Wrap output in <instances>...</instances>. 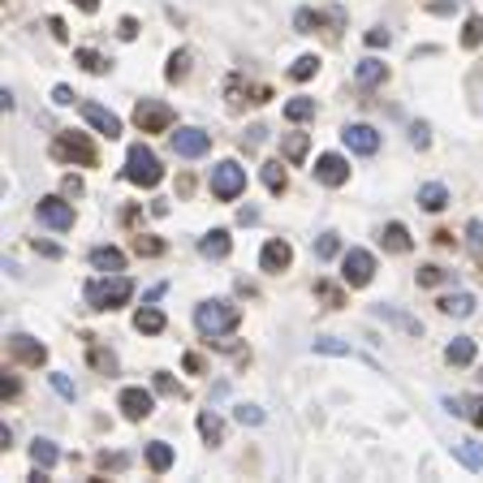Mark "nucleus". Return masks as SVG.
I'll return each mask as SVG.
<instances>
[{"mask_svg": "<svg viewBox=\"0 0 483 483\" xmlns=\"http://www.w3.org/2000/svg\"><path fill=\"white\" fill-rule=\"evenodd\" d=\"M238 319H242V311H238L229 298H207V302L194 306V328H199L203 337H225V333H233Z\"/></svg>", "mask_w": 483, "mask_h": 483, "instance_id": "1", "label": "nucleus"}, {"mask_svg": "<svg viewBox=\"0 0 483 483\" xmlns=\"http://www.w3.org/2000/svg\"><path fill=\"white\" fill-rule=\"evenodd\" d=\"M134 298V281L121 277V272H104V281H91L87 285V306L91 311H117Z\"/></svg>", "mask_w": 483, "mask_h": 483, "instance_id": "2", "label": "nucleus"}, {"mask_svg": "<svg viewBox=\"0 0 483 483\" xmlns=\"http://www.w3.org/2000/svg\"><path fill=\"white\" fill-rule=\"evenodd\" d=\"M126 182H134V186H143V190H155L160 182H165V169H160V160H155L151 147L134 143V147L126 151Z\"/></svg>", "mask_w": 483, "mask_h": 483, "instance_id": "3", "label": "nucleus"}, {"mask_svg": "<svg viewBox=\"0 0 483 483\" xmlns=\"http://www.w3.org/2000/svg\"><path fill=\"white\" fill-rule=\"evenodd\" d=\"M52 160H61V165H82V169H95V165H99V151H95V143H91L87 134L65 130V134L52 138Z\"/></svg>", "mask_w": 483, "mask_h": 483, "instance_id": "4", "label": "nucleus"}, {"mask_svg": "<svg viewBox=\"0 0 483 483\" xmlns=\"http://www.w3.org/2000/svg\"><path fill=\"white\" fill-rule=\"evenodd\" d=\"M173 109H169V104L165 99H138L134 104V126L143 130V134H169L173 130Z\"/></svg>", "mask_w": 483, "mask_h": 483, "instance_id": "5", "label": "nucleus"}, {"mask_svg": "<svg viewBox=\"0 0 483 483\" xmlns=\"http://www.w3.org/2000/svg\"><path fill=\"white\" fill-rule=\"evenodd\" d=\"M242 190H246V169L238 165V160H221V165L211 169V194H216L221 203H233Z\"/></svg>", "mask_w": 483, "mask_h": 483, "instance_id": "6", "label": "nucleus"}, {"mask_svg": "<svg viewBox=\"0 0 483 483\" xmlns=\"http://www.w3.org/2000/svg\"><path fill=\"white\" fill-rule=\"evenodd\" d=\"M371 277H375V255L371 250H345L341 255V281L350 285V289H362V285H371Z\"/></svg>", "mask_w": 483, "mask_h": 483, "instance_id": "7", "label": "nucleus"}, {"mask_svg": "<svg viewBox=\"0 0 483 483\" xmlns=\"http://www.w3.org/2000/svg\"><path fill=\"white\" fill-rule=\"evenodd\" d=\"M35 216H39V225H48V229H57V233H70L74 229V203H65V199H39V207H35Z\"/></svg>", "mask_w": 483, "mask_h": 483, "instance_id": "8", "label": "nucleus"}, {"mask_svg": "<svg viewBox=\"0 0 483 483\" xmlns=\"http://www.w3.org/2000/svg\"><path fill=\"white\" fill-rule=\"evenodd\" d=\"M315 182L319 186H345L350 182V160L345 155H337V151H324V155H319L315 160Z\"/></svg>", "mask_w": 483, "mask_h": 483, "instance_id": "9", "label": "nucleus"}, {"mask_svg": "<svg viewBox=\"0 0 483 483\" xmlns=\"http://www.w3.org/2000/svg\"><path fill=\"white\" fill-rule=\"evenodd\" d=\"M169 143H173V151H177L182 160H199V155L211 151V134H203V130H194V126H182L177 134H169Z\"/></svg>", "mask_w": 483, "mask_h": 483, "instance_id": "10", "label": "nucleus"}, {"mask_svg": "<svg viewBox=\"0 0 483 483\" xmlns=\"http://www.w3.org/2000/svg\"><path fill=\"white\" fill-rule=\"evenodd\" d=\"M78 113H82V117H87V126H95L99 134L121 138V117H117V113H109L104 104H95V99H82V104H78Z\"/></svg>", "mask_w": 483, "mask_h": 483, "instance_id": "11", "label": "nucleus"}, {"mask_svg": "<svg viewBox=\"0 0 483 483\" xmlns=\"http://www.w3.org/2000/svg\"><path fill=\"white\" fill-rule=\"evenodd\" d=\"M341 143H345L354 155H375V151H380V134H375L371 126H362V121L345 126V130H341Z\"/></svg>", "mask_w": 483, "mask_h": 483, "instance_id": "12", "label": "nucleus"}, {"mask_svg": "<svg viewBox=\"0 0 483 483\" xmlns=\"http://www.w3.org/2000/svg\"><path fill=\"white\" fill-rule=\"evenodd\" d=\"M9 354H13L22 367H43V362H48V345H39V341L26 337V333H13V337H9Z\"/></svg>", "mask_w": 483, "mask_h": 483, "instance_id": "13", "label": "nucleus"}, {"mask_svg": "<svg viewBox=\"0 0 483 483\" xmlns=\"http://www.w3.org/2000/svg\"><path fill=\"white\" fill-rule=\"evenodd\" d=\"M294 263V250H289V242H281V238H272V242H267L263 250H259V267H263V272H285V267Z\"/></svg>", "mask_w": 483, "mask_h": 483, "instance_id": "14", "label": "nucleus"}, {"mask_svg": "<svg viewBox=\"0 0 483 483\" xmlns=\"http://www.w3.org/2000/svg\"><path fill=\"white\" fill-rule=\"evenodd\" d=\"M117 406L126 410V418H147L151 410H155V397L147 393V389H121V397H117Z\"/></svg>", "mask_w": 483, "mask_h": 483, "instance_id": "15", "label": "nucleus"}, {"mask_svg": "<svg viewBox=\"0 0 483 483\" xmlns=\"http://www.w3.org/2000/svg\"><path fill=\"white\" fill-rule=\"evenodd\" d=\"M418 207L423 211H445L449 207V186L445 182H423L418 186Z\"/></svg>", "mask_w": 483, "mask_h": 483, "instance_id": "16", "label": "nucleus"}, {"mask_svg": "<svg viewBox=\"0 0 483 483\" xmlns=\"http://www.w3.org/2000/svg\"><path fill=\"white\" fill-rule=\"evenodd\" d=\"M229 250H233L229 229H211V233H203V238H199V255H203V259H225Z\"/></svg>", "mask_w": 483, "mask_h": 483, "instance_id": "17", "label": "nucleus"}, {"mask_svg": "<svg viewBox=\"0 0 483 483\" xmlns=\"http://www.w3.org/2000/svg\"><path fill=\"white\" fill-rule=\"evenodd\" d=\"M445 410L457 418H470L474 427H483V397H445Z\"/></svg>", "mask_w": 483, "mask_h": 483, "instance_id": "18", "label": "nucleus"}, {"mask_svg": "<svg viewBox=\"0 0 483 483\" xmlns=\"http://www.w3.org/2000/svg\"><path fill=\"white\" fill-rule=\"evenodd\" d=\"M91 267L95 272H126V255L117 246H95L91 250Z\"/></svg>", "mask_w": 483, "mask_h": 483, "instance_id": "19", "label": "nucleus"}, {"mask_svg": "<svg viewBox=\"0 0 483 483\" xmlns=\"http://www.w3.org/2000/svg\"><path fill=\"white\" fill-rule=\"evenodd\" d=\"M384 78H389V65L375 61V57H362L358 70H354V82H358V87H380Z\"/></svg>", "mask_w": 483, "mask_h": 483, "instance_id": "20", "label": "nucleus"}, {"mask_svg": "<svg viewBox=\"0 0 483 483\" xmlns=\"http://www.w3.org/2000/svg\"><path fill=\"white\" fill-rule=\"evenodd\" d=\"M375 319H389V324H397L406 337H423V324H418V319H410L406 311H397V306H384L380 302V306H375Z\"/></svg>", "mask_w": 483, "mask_h": 483, "instance_id": "21", "label": "nucleus"}, {"mask_svg": "<svg viewBox=\"0 0 483 483\" xmlns=\"http://www.w3.org/2000/svg\"><path fill=\"white\" fill-rule=\"evenodd\" d=\"M165 324H169V319H165V311H160V306H143V311L134 315V328H138L143 337H160V333H165Z\"/></svg>", "mask_w": 483, "mask_h": 483, "instance_id": "22", "label": "nucleus"}, {"mask_svg": "<svg viewBox=\"0 0 483 483\" xmlns=\"http://www.w3.org/2000/svg\"><path fill=\"white\" fill-rule=\"evenodd\" d=\"M445 362H449V367H470V362H474V341H470V337H453L449 350H445Z\"/></svg>", "mask_w": 483, "mask_h": 483, "instance_id": "23", "label": "nucleus"}, {"mask_svg": "<svg viewBox=\"0 0 483 483\" xmlns=\"http://www.w3.org/2000/svg\"><path fill=\"white\" fill-rule=\"evenodd\" d=\"M259 177H263L267 194H285V190H289V177H285V169H281V160H267V165L259 169Z\"/></svg>", "mask_w": 483, "mask_h": 483, "instance_id": "24", "label": "nucleus"}, {"mask_svg": "<svg viewBox=\"0 0 483 483\" xmlns=\"http://www.w3.org/2000/svg\"><path fill=\"white\" fill-rule=\"evenodd\" d=\"M199 432H203L207 445H225V423H221L216 410H203V414H199Z\"/></svg>", "mask_w": 483, "mask_h": 483, "instance_id": "25", "label": "nucleus"}, {"mask_svg": "<svg viewBox=\"0 0 483 483\" xmlns=\"http://www.w3.org/2000/svg\"><path fill=\"white\" fill-rule=\"evenodd\" d=\"M380 242H384V250H393V255H406V250L414 246L401 221H393V225H384V238H380Z\"/></svg>", "mask_w": 483, "mask_h": 483, "instance_id": "26", "label": "nucleus"}, {"mask_svg": "<svg viewBox=\"0 0 483 483\" xmlns=\"http://www.w3.org/2000/svg\"><path fill=\"white\" fill-rule=\"evenodd\" d=\"M147 466H151L155 474H165V470L173 466V445H165V440H151V445H147Z\"/></svg>", "mask_w": 483, "mask_h": 483, "instance_id": "27", "label": "nucleus"}, {"mask_svg": "<svg viewBox=\"0 0 483 483\" xmlns=\"http://www.w3.org/2000/svg\"><path fill=\"white\" fill-rule=\"evenodd\" d=\"M453 457L470 470H483V445H474V440H453Z\"/></svg>", "mask_w": 483, "mask_h": 483, "instance_id": "28", "label": "nucleus"}, {"mask_svg": "<svg viewBox=\"0 0 483 483\" xmlns=\"http://www.w3.org/2000/svg\"><path fill=\"white\" fill-rule=\"evenodd\" d=\"M315 117V99L311 95H294L285 104V121H311Z\"/></svg>", "mask_w": 483, "mask_h": 483, "instance_id": "29", "label": "nucleus"}, {"mask_svg": "<svg viewBox=\"0 0 483 483\" xmlns=\"http://www.w3.org/2000/svg\"><path fill=\"white\" fill-rule=\"evenodd\" d=\"M87 358H91V367H95V371H104V375H117V354H113V350H104V345H95V341H91Z\"/></svg>", "mask_w": 483, "mask_h": 483, "instance_id": "30", "label": "nucleus"}, {"mask_svg": "<svg viewBox=\"0 0 483 483\" xmlns=\"http://www.w3.org/2000/svg\"><path fill=\"white\" fill-rule=\"evenodd\" d=\"M440 311L466 319V315H474V298H470V294H449V298H440Z\"/></svg>", "mask_w": 483, "mask_h": 483, "instance_id": "31", "label": "nucleus"}, {"mask_svg": "<svg viewBox=\"0 0 483 483\" xmlns=\"http://www.w3.org/2000/svg\"><path fill=\"white\" fill-rule=\"evenodd\" d=\"M315 298L324 302L328 311H337V306H345V289L341 285H333V281H315Z\"/></svg>", "mask_w": 483, "mask_h": 483, "instance_id": "32", "label": "nucleus"}, {"mask_svg": "<svg viewBox=\"0 0 483 483\" xmlns=\"http://www.w3.org/2000/svg\"><path fill=\"white\" fill-rule=\"evenodd\" d=\"M74 61H78V65H82L87 74H109V70H113V65L104 61L95 48H78V52H74Z\"/></svg>", "mask_w": 483, "mask_h": 483, "instance_id": "33", "label": "nucleus"}, {"mask_svg": "<svg viewBox=\"0 0 483 483\" xmlns=\"http://www.w3.org/2000/svg\"><path fill=\"white\" fill-rule=\"evenodd\" d=\"M306 151H311V134H289V138L281 143V155L289 160V165H298Z\"/></svg>", "mask_w": 483, "mask_h": 483, "instance_id": "34", "label": "nucleus"}, {"mask_svg": "<svg viewBox=\"0 0 483 483\" xmlns=\"http://www.w3.org/2000/svg\"><path fill=\"white\" fill-rule=\"evenodd\" d=\"M57 457H61V453H57V445H52V440H35V445H30V462L43 466V470L57 466Z\"/></svg>", "mask_w": 483, "mask_h": 483, "instance_id": "35", "label": "nucleus"}, {"mask_svg": "<svg viewBox=\"0 0 483 483\" xmlns=\"http://www.w3.org/2000/svg\"><path fill=\"white\" fill-rule=\"evenodd\" d=\"M319 74V57H298L294 65H289V78L294 82H306V78H315Z\"/></svg>", "mask_w": 483, "mask_h": 483, "instance_id": "36", "label": "nucleus"}, {"mask_svg": "<svg viewBox=\"0 0 483 483\" xmlns=\"http://www.w3.org/2000/svg\"><path fill=\"white\" fill-rule=\"evenodd\" d=\"M462 43H466V48H479V43H483V13H470V18H466Z\"/></svg>", "mask_w": 483, "mask_h": 483, "instance_id": "37", "label": "nucleus"}, {"mask_svg": "<svg viewBox=\"0 0 483 483\" xmlns=\"http://www.w3.org/2000/svg\"><path fill=\"white\" fill-rule=\"evenodd\" d=\"M190 74V52H173V57H169V70H165V78L169 82H182Z\"/></svg>", "mask_w": 483, "mask_h": 483, "instance_id": "38", "label": "nucleus"}, {"mask_svg": "<svg viewBox=\"0 0 483 483\" xmlns=\"http://www.w3.org/2000/svg\"><path fill=\"white\" fill-rule=\"evenodd\" d=\"M134 255H138V259H155V255H165V242L138 233V238H134Z\"/></svg>", "mask_w": 483, "mask_h": 483, "instance_id": "39", "label": "nucleus"}, {"mask_svg": "<svg viewBox=\"0 0 483 483\" xmlns=\"http://www.w3.org/2000/svg\"><path fill=\"white\" fill-rule=\"evenodd\" d=\"M445 277H449V272H445V267H436V263H423V267H418V285H423V289L445 285Z\"/></svg>", "mask_w": 483, "mask_h": 483, "instance_id": "40", "label": "nucleus"}, {"mask_svg": "<svg viewBox=\"0 0 483 483\" xmlns=\"http://www.w3.org/2000/svg\"><path fill=\"white\" fill-rule=\"evenodd\" d=\"M337 250H341L337 233H319L315 238V259H337Z\"/></svg>", "mask_w": 483, "mask_h": 483, "instance_id": "41", "label": "nucleus"}, {"mask_svg": "<svg viewBox=\"0 0 483 483\" xmlns=\"http://www.w3.org/2000/svg\"><path fill=\"white\" fill-rule=\"evenodd\" d=\"M315 354H337V358H354V350L350 345H341V341H333V337H319L315 345H311Z\"/></svg>", "mask_w": 483, "mask_h": 483, "instance_id": "42", "label": "nucleus"}, {"mask_svg": "<svg viewBox=\"0 0 483 483\" xmlns=\"http://www.w3.org/2000/svg\"><path fill=\"white\" fill-rule=\"evenodd\" d=\"M155 393H165V397H182L186 389H182V384L173 380V375H169V371H155Z\"/></svg>", "mask_w": 483, "mask_h": 483, "instance_id": "43", "label": "nucleus"}, {"mask_svg": "<svg viewBox=\"0 0 483 483\" xmlns=\"http://www.w3.org/2000/svg\"><path fill=\"white\" fill-rule=\"evenodd\" d=\"M319 22H324V18H319V13H315V9H298V13H294V26H298V30H302V35H311V30H315V26H319Z\"/></svg>", "mask_w": 483, "mask_h": 483, "instance_id": "44", "label": "nucleus"}, {"mask_svg": "<svg viewBox=\"0 0 483 483\" xmlns=\"http://www.w3.org/2000/svg\"><path fill=\"white\" fill-rule=\"evenodd\" d=\"M233 418H238L242 427H259V423H263V410H259V406H238Z\"/></svg>", "mask_w": 483, "mask_h": 483, "instance_id": "45", "label": "nucleus"}, {"mask_svg": "<svg viewBox=\"0 0 483 483\" xmlns=\"http://www.w3.org/2000/svg\"><path fill=\"white\" fill-rule=\"evenodd\" d=\"M48 380H52V389H57V393H61L65 401H74V397H78V393H74V384H70V375H61V371H52Z\"/></svg>", "mask_w": 483, "mask_h": 483, "instance_id": "46", "label": "nucleus"}, {"mask_svg": "<svg viewBox=\"0 0 483 483\" xmlns=\"http://www.w3.org/2000/svg\"><path fill=\"white\" fill-rule=\"evenodd\" d=\"M466 233H470V250H474V255H483V221H470V225H466Z\"/></svg>", "mask_w": 483, "mask_h": 483, "instance_id": "47", "label": "nucleus"}, {"mask_svg": "<svg viewBox=\"0 0 483 483\" xmlns=\"http://www.w3.org/2000/svg\"><path fill=\"white\" fill-rule=\"evenodd\" d=\"M410 143H414L418 151H423L427 143H432V134H427V126H423V121H414V126H410Z\"/></svg>", "mask_w": 483, "mask_h": 483, "instance_id": "48", "label": "nucleus"}, {"mask_svg": "<svg viewBox=\"0 0 483 483\" xmlns=\"http://www.w3.org/2000/svg\"><path fill=\"white\" fill-rule=\"evenodd\" d=\"M389 39H393V35H389L384 26H375V30H367V48H389Z\"/></svg>", "mask_w": 483, "mask_h": 483, "instance_id": "49", "label": "nucleus"}, {"mask_svg": "<svg viewBox=\"0 0 483 483\" xmlns=\"http://www.w3.org/2000/svg\"><path fill=\"white\" fill-rule=\"evenodd\" d=\"M263 134H267V130H263V126H255L250 134H242V147H259V143H263Z\"/></svg>", "mask_w": 483, "mask_h": 483, "instance_id": "50", "label": "nucleus"}, {"mask_svg": "<svg viewBox=\"0 0 483 483\" xmlns=\"http://www.w3.org/2000/svg\"><path fill=\"white\" fill-rule=\"evenodd\" d=\"M48 30H52V35H57L61 43L70 39V30H65V22H61V18H48Z\"/></svg>", "mask_w": 483, "mask_h": 483, "instance_id": "51", "label": "nucleus"}, {"mask_svg": "<svg viewBox=\"0 0 483 483\" xmlns=\"http://www.w3.org/2000/svg\"><path fill=\"white\" fill-rule=\"evenodd\" d=\"M35 250H39V255H48V259H61V246H52V242H39V238H35Z\"/></svg>", "mask_w": 483, "mask_h": 483, "instance_id": "52", "label": "nucleus"}, {"mask_svg": "<svg viewBox=\"0 0 483 483\" xmlns=\"http://www.w3.org/2000/svg\"><path fill=\"white\" fill-rule=\"evenodd\" d=\"M52 99H57V104H74V99H78V95H74V91H70V87H57V91H52Z\"/></svg>", "mask_w": 483, "mask_h": 483, "instance_id": "53", "label": "nucleus"}, {"mask_svg": "<svg viewBox=\"0 0 483 483\" xmlns=\"http://www.w3.org/2000/svg\"><path fill=\"white\" fill-rule=\"evenodd\" d=\"M138 35V22L134 18H121V39H134Z\"/></svg>", "mask_w": 483, "mask_h": 483, "instance_id": "54", "label": "nucleus"}, {"mask_svg": "<svg viewBox=\"0 0 483 483\" xmlns=\"http://www.w3.org/2000/svg\"><path fill=\"white\" fill-rule=\"evenodd\" d=\"M65 194L78 199V194H82V177H65Z\"/></svg>", "mask_w": 483, "mask_h": 483, "instance_id": "55", "label": "nucleus"}, {"mask_svg": "<svg viewBox=\"0 0 483 483\" xmlns=\"http://www.w3.org/2000/svg\"><path fill=\"white\" fill-rule=\"evenodd\" d=\"M432 13H457V0H436Z\"/></svg>", "mask_w": 483, "mask_h": 483, "instance_id": "56", "label": "nucleus"}, {"mask_svg": "<svg viewBox=\"0 0 483 483\" xmlns=\"http://www.w3.org/2000/svg\"><path fill=\"white\" fill-rule=\"evenodd\" d=\"M186 371L199 375V371H203V358H199V354H186Z\"/></svg>", "mask_w": 483, "mask_h": 483, "instance_id": "57", "label": "nucleus"}, {"mask_svg": "<svg viewBox=\"0 0 483 483\" xmlns=\"http://www.w3.org/2000/svg\"><path fill=\"white\" fill-rule=\"evenodd\" d=\"M238 221H242V225H255V221H259V211H255V207H242V211H238Z\"/></svg>", "mask_w": 483, "mask_h": 483, "instance_id": "58", "label": "nucleus"}, {"mask_svg": "<svg viewBox=\"0 0 483 483\" xmlns=\"http://www.w3.org/2000/svg\"><path fill=\"white\" fill-rule=\"evenodd\" d=\"M0 393H5V397L13 401V397H18V380H5V384H0Z\"/></svg>", "mask_w": 483, "mask_h": 483, "instance_id": "59", "label": "nucleus"}, {"mask_svg": "<svg viewBox=\"0 0 483 483\" xmlns=\"http://www.w3.org/2000/svg\"><path fill=\"white\" fill-rule=\"evenodd\" d=\"M74 5H78L82 13H95V9H99V0H74Z\"/></svg>", "mask_w": 483, "mask_h": 483, "instance_id": "60", "label": "nucleus"}, {"mask_svg": "<svg viewBox=\"0 0 483 483\" xmlns=\"http://www.w3.org/2000/svg\"><path fill=\"white\" fill-rule=\"evenodd\" d=\"M479 380H483V367H479Z\"/></svg>", "mask_w": 483, "mask_h": 483, "instance_id": "61", "label": "nucleus"}]
</instances>
